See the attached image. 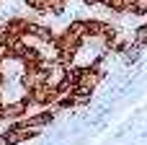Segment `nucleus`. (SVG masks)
<instances>
[{
    "mask_svg": "<svg viewBox=\"0 0 147 145\" xmlns=\"http://www.w3.org/2000/svg\"><path fill=\"white\" fill-rule=\"evenodd\" d=\"M106 78V70L98 67V65H75V86H72V93L83 101L90 99V93L103 83Z\"/></svg>",
    "mask_w": 147,
    "mask_h": 145,
    "instance_id": "obj_1",
    "label": "nucleus"
},
{
    "mask_svg": "<svg viewBox=\"0 0 147 145\" xmlns=\"http://www.w3.org/2000/svg\"><path fill=\"white\" fill-rule=\"evenodd\" d=\"M39 135H41V130H31V127H23L21 122H10L0 132V145H21L28 140H36Z\"/></svg>",
    "mask_w": 147,
    "mask_h": 145,
    "instance_id": "obj_2",
    "label": "nucleus"
},
{
    "mask_svg": "<svg viewBox=\"0 0 147 145\" xmlns=\"http://www.w3.org/2000/svg\"><path fill=\"white\" fill-rule=\"evenodd\" d=\"M26 96V101L31 104V106H39V109H44V106H54L57 104V99L62 96L57 88H52V86H39V88H34V91H26L23 93Z\"/></svg>",
    "mask_w": 147,
    "mask_h": 145,
    "instance_id": "obj_3",
    "label": "nucleus"
},
{
    "mask_svg": "<svg viewBox=\"0 0 147 145\" xmlns=\"http://www.w3.org/2000/svg\"><path fill=\"white\" fill-rule=\"evenodd\" d=\"M16 80H18V88L26 93V91H34V88L47 83V70H41V67H23Z\"/></svg>",
    "mask_w": 147,
    "mask_h": 145,
    "instance_id": "obj_4",
    "label": "nucleus"
},
{
    "mask_svg": "<svg viewBox=\"0 0 147 145\" xmlns=\"http://www.w3.org/2000/svg\"><path fill=\"white\" fill-rule=\"evenodd\" d=\"M54 117H57L54 106H44V109H39L36 114H26L23 119H16V122H21L23 127H31V130H44L47 125L54 122Z\"/></svg>",
    "mask_w": 147,
    "mask_h": 145,
    "instance_id": "obj_5",
    "label": "nucleus"
},
{
    "mask_svg": "<svg viewBox=\"0 0 147 145\" xmlns=\"http://www.w3.org/2000/svg\"><path fill=\"white\" fill-rule=\"evenodd\" d=\"M28 109H31V104L26 101V96H18V99H13V101H5V104H3V119H5V122L23 119V117L28 114Z\"/></svg>",
    "mask_w": 147,
    "mask_h": 145,
    "instance_id": "obj_6",
    "label": "nucleus"
},
{
    "mask_svg": "<svg viewBox=\"0 0 147 145\" xmlns=\"http://www.w3.org/2000/svg\"><path fill=\"white\" fill-rule=\"evenodd\" d=\"M85 101L83 99H78L72 91L70 93H62L59 99H57V104H54V112H67V109H78V106H83Z\"/></svg>",
    "mask_w": 147,
    "mask_h": 145,
    "instance_id": "obj_7",
    "label": "nucleus"
},
{
    "mask_svg": "<svg viewBox=\"0 0 147 145\" xmlns=\"http://www.w3.org/2000/svg\"><path fill=\"white\" fill-rule=\"evenodd\" d=\"M21 3L34 16H49V0H21Z\"/></svg>",
    "mask_w": 147,
    "mask_h": 145,
    "instance_id": "obj_8",
    "label": "nucleus"
},
{
    "mask_svg": "<svg viewBox=\"0 0 147 145\" xmlns=\"http://www.w3.org/2000/svg\"><path fill=\"white\" fill-rule=\"evenodd\" d=\"M101 5L111 13V16H124L129 8V0H101Z\"/></svg>",
    "mask_w": 147,
    "mask_h": 145,
    "instance_id": "obj_9",
    "label": "nucleus"
},
{
    "mask_svg": "<svg viewBox=\"0 0 147 145\" xmlns=\"http://www.w3.org/2000/svg\"><path fill=\"white\" fill-rule=\"evenodd\" d=\"M129 39H132V44H137L140 49L145 47V44H147V21L142 23V26H137V29L132 31V36H129Z\"/></svg>",
    "mask_w": 147,
    "mask_h": 145,
    "instance_id": "obj_10",
    "label": "nucleus"
},
{
    "mask_svg": "<svg viewBox=\"0 0 147 145\" xmlns=\"http://www.w3.org/2000/svg\"><path fill=\"white\" fill-rule=\"evenodd\" d=\"M127 13H129V16H137V18L147 16V0H129Z\"/></svg>",
    "mask_w": 147,
    "mask_h": 145,
    "instance_id": "obj_11",
    "label": "nucleus"
},
{
    "mask_svg": "<svg viewBox=\"0 0 147 145\" xmlns=\"http://www.w3.org/2000/svg\"><path fill=\"white\" fill-rule=\"evenodd\" d=\"M83 5L85 8H96V5H101V0H83Z\"/></svg>",
    "mask_w": 147,
    "mask_h": 145,
    "instance_id": "obj_12",
    "label": "nucleus"
},
{
    "mask_svg": "<svg viewBox=\"0 0 147 145\" xmlns=\"http://www.w3.org/2000/svg\"><path fill=\"white\" fill-rule=\"evenodd\" d=\"M3 104H5V99H3V88H0V109H3Z\"/></svg>",
    "mask_w": 147,
    "mask_h": 145,
    "instance_id": "obj_13",
    "label": "nucleus"
},
{
    "mask_svg": "<svg viewBox=\"0 0 147 145\" xmlns=\"http://www.w3.org/2000/svg\"><path fill=\"white\" fill-rule=\"evenodd\" d=\"M0 62H3V54H0Z\"/></svg>",
    "mask_w": 147,
    "mask_h": 145,
    "instance_id": "obj_14",
    "label": "nucleus"
}]
</instances>
